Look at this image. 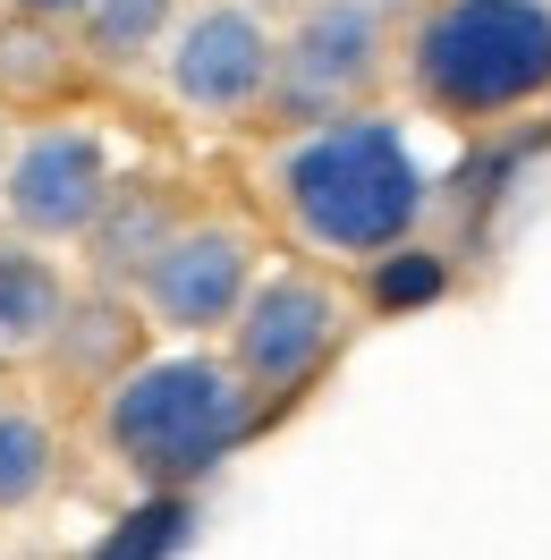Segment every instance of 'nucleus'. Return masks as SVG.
<instances>
[{"label": "nucleus", "instance_id": "obj_1", "mask_svg": "<svg viewBox=\"0 0 551 560\" xmlns=\"http://www.w3.org/2000/svg\"><path fill=\"white\" fill-rule=\"evenodd\" d=\"M280 205L331 255H382L415 230L424 171L390 119H323L289 162H280Z\"/></svg>", "mask_w": 551, "mask_h": 560}, {"label": "nucleus", "instance_id": "obj_2", "mask_svg": "<svg viewBox=\"0 0 551 560\" xmlns=\"http://www.w3.org/2000/svg\"><path fill=\"white\" fill-rule=\"evenodd\" d=\"M408 77L449 119H501L551 94V0H442L415 26Z\"/></svg>", "mask_w": 551, "mask_h": 560}, {"label": "nucleus", "instance_id": "obj_3", "mask_svg": "<svg viewBox=\"0 0 551 560\" xmlns=\"http://www.w3.org/2000/svg\"><path fill=\"white\" fill-rule=\"evenodd\" d=\"M238 433H246V390H238V374H221L204 357L144 365V374H128V383L110 390V442L153 485L204 476Z\"/></svg>", "mask_w": 551, "mask_h": 560}, {"label": "nucleus", "instance_id": "obj_4", "mask_svg": "<svg viewBox=\"0 0 551 560\" xmlns=\"http://www.w3.org/2000/svg\"><path fill=\"white\" fill-rule=\"evenodd\" d=\"M382 69V18L365 0H314L297 43L280 51L272 69V94L289 119H340Z\"/></svg>", "mask_w": 551, "mask_h": 560}, {"label": "nucleus", "instance_id": "obj_5", "mask_svg": "<svg viewBox=\"0 0 551 560\" xmlns=\"http://www.w3.org/2000/svg\"><path fill=\"white\" fill-rule=\"evenodd\" d=\"M230 323H238V374L255 390H297L323 357L340 349V298L306 272L246 289V306Z\"/></svg>", "mask_w": 551, "mask_h": 560}, {"label": "nucleus", "instance_id": "obj_6", "mask_svg": "<svg viewBox=\"0 0 551 560\" xmlns=\"http://www.w3.org/2000/svg\"><path fill=\"white\" fill-rule=\"evenodd\" d=\"M110 205V162L85 128H43L17 171H9V221L35 230V238H69V230H94V212Z\"/></svg>", "mask_w": 551, "mask_h": 560}, {"label": "nucleus", "instance_id": "obj_7", "mask_svg": "<svg viewBox=\"0 0 551 560\" xmlns=\"http://www.w3.org/2000/svg\"><path fill=\"white\" fill-rule=\"evenodd\" d=\"M246 280H255V246L238 230H187L162 238L144 264V306L178 331H212L246 306Z\"/></svg>", "mask_w": 551, "mask_h": 560}, {"label": "nucleus", "instance_id": "obj_8", "mask_svg": "<svg viewBox=\"0 0 551 560\" xmlns=\"http://www.w3.org/2000/svg\"><path fill=\"white\" fill-rule=\"evenodd\" d=\"M272 69H280V51L246 9H204L171 51L178 103L212 110V119H238L246 103H263V94H272Z\"/></svg>", "mask_w": 551, "mask_h": 560}, {"label": "nucleus", "instance_id": "obj_9", "mask_svg": "<svg viewBox=\"0 0 551 560\" xmlns=\"http://www.w3.org/2000/svg\"><path fill=\"white\" fill-rule=\"evenodd\" d=\"M51 323H60V280H51V264L0 246V340H43Z\"/></svg>", "mask_w": 551, "mask_h": 560}, {"label": "nucleus", "instance_id": "obj_10", "mask_svg": "<svg viewBox=\"0 0 551 560\" xmlns=\"http://www.w3.org/2000/svg\"><path fill=\"white\" fill-rule=\"evenodd\" d=\"M43 485H51V424L0 408V510L35 501Z\"/></svg>", "mask_w": 551, "mask_h": 560}, {"label": "nucleus", "instance_id": "obj_11", "mask_svg": "<svg viewBox=\"0 0 551 560\" xmlns=\"http://www.w3.org/2000/svg\"><path fill=\"white\" fill-rule=\"evenodd\" d=\"M449 289V264L442 255H424V246H382V264H374V306H433Z\"/></svg>", "mask_w": 551, "mask_h": 560}, {"label": "nucleus", "instance_id": "obj_12", "mask_svg": "<svg viewBox=\"0 0 551 560\" xmlns=\"http://www.w3.org/2000/svg\"><path fill=\"white\" fill-rule=\"evenodd\" d=\"M178 535H187V510H178V501H144V510L119 526V535H110L94 560H171Z\"/></svg>", "mask_w": 551, "mask_h": 560}, {"label": "nucleus", "instance_id": "obj_13", "mask_svg": "<svg viewBox=\"0 0 551 560\" xmlns=\"http://www.w3.org/2000/svg\"><path fill=\"white\" fill-rule=\"evenodd\" d=\"M162 18H171V0H94V43L103 51H144L162 35Z\"/></svg>", "mask_w": 551, "mask_h": 560}, {"label": "nucleus", "instance_id": "obj_14", "mask_svg": "<svg viewBox=\"0 0 551 560\" xmlns=\"http://www.w3.org/2000/svg\"><path fill=\"white\" fill-rule=\"evenodd\" d=\"M162 238H171V230H162V212L144 205V196L128 205V221H119V230L103 221V255H110V264H128V272H144V264H153V246H162Z\"/></svg>", "mask_w": 551, "mask_h": 560}, {"label": "nucleus", "instance_id": "obj_15", "mask_svg": "<svg viewBox=\"0 0 551 560\" xmlns=\"http://www.w3.org/2000/svg\"><path fill=\"white\" fill-rule=\"evenodd\" d=\"M365 9H374V18H390V9H399V0H365Z\"/></svg>", "mask_w": 551, "mask_h": 560}, {"label": "nucleus", "instance_id": "obj_16", "mask_svg": "<svg viewBox=\"0 0 551 560\" xmlns=\"http://www.w3.org/2000/svg\"><path fill=\"white\" fill-rule=\"evenodd\" d=\"M263 9H280V0H263Z\"/></svg>", "mask_w": 551, "mask_h": 560}]
</instances>
